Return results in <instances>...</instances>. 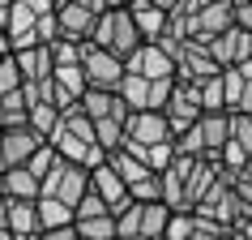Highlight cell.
I'll return each instance as SVG.
<instances>
[{"instance_id": "obj_7", "label": "cell", "mask_w": 252, "mask_h": 240, "mask_svg": "<svg viewBox=\"0 0 252 240\" xmlns=\"http://www.w3.org/2000/svg\"><path fill=\"white\" fill-rule=\"evenodd\" d=\"M124 142H137V146H167V142H175L171 137V124H167V116L162 112H137V116H128V124H124Z\"/></svg>"}, {"instance_id": "obj_24", "label": "cell", "mask_w": 252, "mask_h": 240, "mask_svg": "<svg viewBox=\"0 0 252 240\" xmlns=\"http://www.w3.org/2000/svg\"><path fill=\"white\" fill-rule=\"evenodd\" d=\"M26 124L47 142V137L60 129V112H56V107H30V120H26Z\"/></svg>"}, {"instance_id": "obj_10", "label": "cell", "mask_w": 252, "mask_h": 240, "mask_svg": "<svg viewBox=\"0 0 252 240\" xmlns=\"http://www.w3.org/2000/svg\"><path fill=\"white\" fill-rule=\"evenodd\" d=\"M124 69H128L133 78H146V81H167V78H175V60L162 52L158 43H146V47H141V52H137Z\"/></svg>"}, {"instance_id": "obj_4", "label": "cell", "mask_w": 252, "mask_h": 240, "mask_svg": "<svg viewBox=\"0 0 252 240\" xmlns=\"http://www.w3.org/2000/svg\"><path fill=\"white\" fill-rule=\"evenodd\" d=\"M197 219H210V223H218V227H226V232H235L239 227V198H235V180L226 172H218V185L205 193V201H201L197 210Z\"/></svg>"}, {"instance_id": "obj_2", "label": "cell", "mask_w": 252, "mask_h": 240, "mask_svg": "<svg viewBox=\"0 0 252 240\" xmlns=\"http://www.w3.org/2000/svg\"><path fill=\"white\" fill-rule=\"evenodd\" d=\"M111 0H56V22H60V39L68 43H90L98 22H103Z\"/></svg>"}, {"instance_id": "obj_32", "label": "cell", "mask_w": 252, "mask_h": 240, "mask_svg": "<svg viewBox=\"0 0 252 240\" xmlns=\"http://www.w3.org/2000/svg\"><path fill=\"white\" fill-rule=\"evenodd\" d=\"M235 30L252 35V0H235Z\"/></svg>"}, {"instance_id": "obj_25", "label": "cell", "mask_w": 252, "mask_h": 240, "mask_svg": "<svg viewBox=\"0 0 252 240\" xmlns=\"http://www.w3.org/2000/svg\"><path fill=\"white\" fill-rule=\"evenodd\" d=\"M26 86V78H22V69H17V60L13 56H4L0 60V99H9V94H17Z\"/></svg>"}, {"instance_id": "obj_23", "label": "cell", "mask_w": 252, "mask_h": 240, "mask_svg": "<svg viewBox=\"0 0 252 240\" xmlns=\"http://www.w3.org/2000/svg\"><path fill=\"white\" fill-rule=\"evenodd\" d=\"M77 227V240H116V219L103 214V219H86V223H73Z\"/></svg>"}, {"instance_id": "obj_33", "label": "cell", "mask_w": 252, "mask_h": 240, "mask_svg": "<svg viewBox=\"0 0 252 240\" xmlns=\"http://www.w3.org/2000/svg\"><path fill=\"white\" fill-rule=\"evenodd\" d=\"M235 112H239V116H252V78H248V86H244V99H239Z\"/></svg>"}, {"instance_id": "obj_35", "label": "cell", "mask_w": 252, "mask_h": 240, "mask_svg": "<svg viewBox=\"0 0 252 240\" xmlns=\"http://www.w3.org/2000/svg\"><path fill=\"white\" fill-rule=\"evenodd\" d=\"M4 56H13V43H9V35H4V26H0V60Z\"/></svg>"}, {"instance_id": "obj_6", "label": "cell", "mask_w": 252, "mask_h": 240, "mask_svg": "<svg viewBox=\"0 0 252 240\" xmlns=\"http://www.w3.org/2000/svg\"><path fill=\"white\" fill-rule=\"evenodd\" d=\"M47 146L30 124H22V129H4L0 133V172H9V167H26L39 150Z\"/></svg>"}, {"instance_id": "obj_37", "label": "cell", "mask_w": 252, "mask_h": 240, "mask_svg": "<svg viewBox=\"0 0 252 240\" xmlns=\"http://www.w3.org/2000/svg\"><path fill=\"white\" fill-rule=\"evenodd\" d=\"M235 232H244V236H248V240H252V219H248V223H239V227H235Z\"/></svg>"}, {"instance_id": "obj_39", "label": "cell", "mask_w": 252, "mask_h": 240, "mask_svg": "<svg viewBox=\"0 0 252 240\" xmlns=\"http://www.w3.org/2000/svg\"><path fill=\"white\" fill-rule=\"evenodd\" d=\"M0 129H4V103H0Z\"/></svg>"}, {"instance_id": "obj_18", "label": "cell", "mask_w": 252, "mask_h": 240, "mask_svg": "<svg viewBox=\"0 0 252 240\" xmlns=\"http://www.w3.org/2000/svg\"><path fill=\"white\" fill-rule=\"evenodd\" d=\"M34 206H39V227H43V232H60V227L77 223V214L68 210L64 201H56V198H39Z\"/></svg>"}, {"instance_id": "obj_1", "label": "cell", "mask_w": 252, "mask_h": 240, "mask_svg": "<svg viewBox=\"0 0 252 240\" xmlns=\"http://www.w3.org/2000/svg\"><path fill=\"white\" fill-rule=\"evenodd\" d=\"M94 47H103V52H111L116 60H133L146 43H141V35H137V26H133V17H128V0H111L107 4V13H103V22H98V30H94Z\"/></svg>"}, {"instance_id": "obj_31", "label": "cell", "mask_w": 252, "mask_h": 240, "mask_svg": "<svg viewBox=\"0 0 252 240\" xmlns=\"http://www.w3.org/2000/svg\"><path fill=\"white\" fill-rule=\"evenodd\" d=\"M192 240H231V232H226V227H218V223H210V219H197Z\"/></svg>"}, {"instance_id": "obj_19", "label": "cell", "mask_w": 252, "mask_h": 240, "mask_svg": "<svg viewBox=\"0 0 252 240\" xmlns=\"http://www.w3.org/2000/svg\"><path fill=\"white\" fill-rule=\"evenodd\" d=\"M120 99L128 103V112H133V116H137V112H150V81L128 73V78L120 81Z\"/></svg>"}, {"instance_id": "obj_5", "label": "cell", "mask_w": 252, "mask_h": 240, "mask_svg": "<svg viewBox=\"0 0 252 240\" xmlns=\"http://www.w3.org/2000/svg\"><path fill=\"white\" fill-rule=\"evenodd\" d=\"M81 73H86V86H90V90H111V94H120V81L128 78L124 60H116L111 52L94 47V43H86V56H81Z\"/></svg>"}, {"instance_id": "obj_27", "label": "cell", "mask_w": 252, "mask_h": 240, "mask_svg": "<svg viewBox=\"0 0 252 240\" xmlns=\"http://www.w3.org/2000/svg\"><path fill=\"white\" fill-rule=\"evenodd\" d=\"M231 142H235V146H244V150L252 155V116L231 112Z\"/></svg>"}, {"instance_id": "obj_38", "label": "cell", "mask_w": 252, "mask_h": 240, "mask_svg": "<svg viewBox=\"0 0 252 240\" xmlns=\"http://www.w3.org/2000/svg\"><path fill=\"white\" fill-rule=\"evenodd\" d=\"M231 240H248V236H244V232H231Z\"/></svg>"}, {"instance_id": "obj_30", "label": "cell", "mask_w": 252, "mask_h": 240, "mask_svg": "<svg viewBox=\"0 0 252 240\" xmlns=\"http://www.w3.org/2000/svg\"><path fill=\"white\" fill-rule=\"evenodd\" d=\"M103 214H111V210H107V201L98 198V193H86V198H81V206H77V223H86V219H103Z\"/></svg>"}, {"instance_id": "obj_16", "label": "cell", "mask_w": 252, "mask_h": 240, "mask_svg": "<svg viewBox=\"0 0 252 240\" xmlns=\"http://www.w3.org/2000/svg\"><path fill=\"white\" fill-rule=\"evenodd\" d=\"M9 232H13V240H22V236H43L39 206H34V201H9Z\"/></svg>"}, {"instance_id": "obj_13", "label": "cell", "mask_w": 252, "mask_h": 240, "mask_svg": "<svg viewBox=\"0 0 252 240\" xmlns=\"http://www.w3.org/2000/svg\"><path fill=\"white\" fill-rule=\"evenodd\" d=\"M90 193H98V198L107 201V210H111V214H116L120 206H128V201H133V198H128V185H124L107 163L98 167V172H90Z\"/></svg>"}, {"instance_id": "obj_11", "label": "cell", "mask_w": 252, "mask_h": 240, "mask_svg": "<svg viewBox=\"0 0 252 240\" xmlns=\"http://www.w3.org/2000/svg\"><path fill=\"white\" fill-rule=\"evenodd\" d=\"M128 17H133L141 43H158L167 35V9L158 0H128Z\"/></svg>"}, {"instance_id": "obj_36", "label": "cell", "mask_w": 252, "mask_h": 240, "mask_svg": "<svg viewBox=\"0 0 252 240\" xmlns=\"http://www.w3.org/2000/svg\"><path fill=\"white\" fill-rule=\"evenodd\" d=\"M9 9H13V0H0V26H9Z\"/></svg>"}, {"instance_id": "obj_22", "label": "cell", "mask_w": 252, "mask_h": 240, "mask_svg": "<svg viewBox=\"0 0 252 240\" xmlns=\"http://www.w3.org/2000/svg\"><path fill=\"white\" fill-rule=\"evenodd\" d=\"M201 112L205 116H218V112H226V90H222V73L210 81H201Z\"/></svg>"}, {"instance_id": "obj_26", "label": "cell", "mask_w": 252, "mask_h": 240, "mask_svg": "<svg viewBox=\"0 0 252 240\" xmlns=\"http://www.w3.org/2000/svg\"><path fill=\"white\" fill-rule=\"evenodd\" d=\"M244 86H248V78L239 73V69H226L222 73V90H226V112H235L239 99H244Z\"/></svg>"}, {"instance_id": "obj_3", "label": "cell", "mask_w": 252, "mask_h": 240, "mask_svg": "<svg viewBox=\"0 0 252 240\" xmlns=\"http://www.w3.org/2000/svg\"><path fill=\"white\" fill-rule=\"evenodd\" d=\"M90 193V172L86 167H77V163H56L52 167V176L43 180V193L39 198H56V201H64L68 210L77 214V206H81V198Z\"/></svg>"}, {"instance_id": "obj_20", "label": "cell", "mask_w": 252, "mask_h": 240, "mask_svg": "<svg viewBox=\"0 0 252 240\" xmlns=\"http://www.w3.org/2000/svg\"><path fill=\"white\" fill-rule=\"evenodd\" d=\"M167 223H171V210L154 201V206H141V236L146 240H162L167 236Z\"/></svg>"}, {"instance_id": "obj_29", "label": "cell", "mask_w": 252, "mask_h": 240, "mask_svg": "<svg viewBox=\"0 0 252 240\" xmlns=\"http://www.w3.org/2000/svg\"><path fill=\"white\" fill-rule=\"evenodd\" d=\"M192 227H197V214H171L162 240H192Z\"/></svg>"}, {"instance_id": "obj_34", "label": "cell", "mask_w": 252, "mask_h": 240, "mask_svg": "<svg viewBox=\"0 0 252 240\" xmlns=\"http://www.w3.org/2000/svg\"><path fill=\"white\" fill-rule=\"evenodd\" d=\"M43 240H77V227H60V232H43Z\"/></svg>"}, {"instance_id": "obj_14", "label": "cell", "mask_w": 252, "mask_h": 240, "mask_svg": "<svg viewBox=\"0 0 252 240\" xmlns=\"http://www.w3.org/2000/svg\"><path fill=\"white\" fill-rule=\"evenodd\" d=\"M43 185L26 167H9V172H0V198L4 201H39Z\"/></svg>"}, {"instance_id": "obj_9", "label": "cell", "mask_w": 252, "mask_h": 240, "mask_svg": "<svg viewBox=\"0 0 252 240\" xmlns=\"http://www.w3.org/2000/svg\"><path fill=\"white\" fill-rule=\"evenodd\" d=\"M226 30H235V0H205L197 13V39L210 43Z\"/></svg>"}, {"instance_id": "obj_21", "label": "cell", "mask_w": 252, "mask_h": 240, "mask_svg": "<svg viewBox=\"0 0 252 240\" xmlns=\"http://www.w3.org/2000/svg\"><path fill=\"white\" fill-rule=\"evenodd\" d=\"M124 120H98V124H94V142H98V150H103V155H111V150H120L124 146Z\"/></svg>"}, {"instance_id": "obj_15", "label": "cell", "mask_w": 252, "mask_h": 240, "mask_svg": "<svg viewBox=\"0 0 252 240\" xmlns=\"http://www.w3.org/2000/svg\"><path fill=\"white\" fill-rule=\"evenodd\" d=\"M17 69L26 81H52L56 65H52V47H30V52H13Z\"/></svg>"}, {"instance_id": "obj_8", "label": "cell", "mask_w": 252, "mask_h": 240, "mask_svg": "<svg viewBox=\"0 0 252 240\" xmlns=\"http://www.w3.org/2000/svg\"><path fill=\"white\" fill-rule=\"evenodd\" d=\"M210 60L218 69H244L252 60V35H244V30H226V35H218V39H210Z\"/></svg>"}, {"instance_id": "obj_40", "label": "cell", "mask_w": 252, "mask_h": 240, "mask_svg": "<svg viewBox=\"0 0 252 240\" xmlns=\"http://www.w3.org/2000/svg\"><path fill=\"white\" fill-rule=\"evenodd\" d=\"M0 240H13V232H0Z\"/></svg>"}, {"instance_id": "obj_12", "label": "cell", "mask_w": 252, "mask_h": 240, "mask_svg": "<svg viewBox=\"0 0 252 240\" xmlns=\"http://www.w3.org/2000/svg\"><path fill=\"white\" fill-rule=\"evenodd\" d=\"M81 112L98 124V120H124L128 124V103L120 99V94H111V90H86V99H81Z\"/></svg>"}, {"instance_id": "obj_17", "label": "cell", "mask_w": 252, "mask_h": 240, "mask_svg": "<svg viewBox=\"0 0 252 240\" xmlns=\"http://www.w3.org/2000/svg\"><path fill=\"white\" fill-rule=\"evenodd\" d=\"M107 167H111V172L120 176V180H124V185L133 189V185H141V180H150V167L141 159H133V155H128V150H111V155H107Z\"/></svg>"}, {"instance_id": "obj_28", "label": "cell", "mask_w": 252, "mask_h": 240, "mask_svg": "<svg viewBox=\"0 0 252 240\" xmlns=\"http://www.w3.org/2000/svg\"><path fill=\"white\" fill-rule=\"evenodd\" d=\"M171 94H175V78H167V81H150V112H167Z\"/></svg>"}]
</instances>
